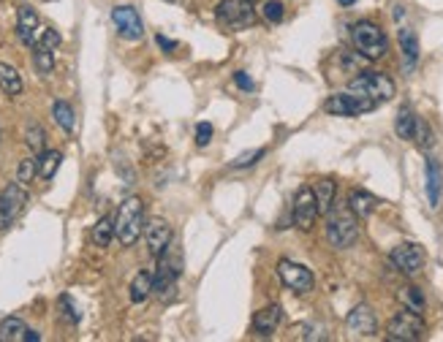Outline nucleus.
<instances>
[{"mask_svg": "<svg viewBox=\"0 0 443 342\" xmlns=\"http://www.w3.org/2000/svg\"><path fill=\"white\" fill-rule=\"evenodd\" d=\"M141 228H144V204L139 196H128L115 217V237L123 248H131L139 242Z\"/></svg>", "mask_w": 443, "mask_h": 342, "instance_id": "1", "label": "nucleus"}, {"mask_svg": "<svg viewBox=\"0 0 443 342\" xmlns=\"http://www.w3.org/2000/svg\"><path fill=\"white\" fill-rule=\"evenodd\" d=\"M359 217L351 212V207H332L326 217V242L335 250H348L359 239Z\"/></svg>", "mask_w": 443, "mask_h": 342, "instance_id": "2", "label": "nucleus"}, {"mask_svg": "<svg viewBox=\"0 0 443 342\" xmlns=\"http://www.w3.org/2000/svg\"><path fill=\"white\" fill-rule=\"evenodd\" d=\"M351 41H354V49L364 60H381L386 54V49H389L384 30L370 19H362L351 28Z\"/></svg>", "mask_w": 443, "mask_h": 342, "instance_id": "3", "label": "nucleus"}, {"mask_svg": "<svg viewBox=\"0 0 443 342\" xmlns=\"http://www.w3.org/2000/svg\"><path fill=\"white\" fill-rule=\"evenodd\" d=\"M351 92L356 95H364V98H370V101H375V103H386V101H392L395 98V82L386 77V74H381V71H364V74H359L351 79V85H348Z\"/></svg>", "mask_w": 443, "mask_h": 342, "instance_id": "4", "label": "nucleus"}, {"mask_svg": "<svg viewBox=\"0 0 443 342\" xmlns=\"http://www.w3.org/2000/svg\"><path fill=\"white\" fill-rule=\"evenodd\" d=\"M424 332H427V326H424L422 312H413L408 307L397 312L386 326V337L392 342H416L424 337Z\"/></svg>", "mask_w": 443, "mask_h": 342, "instance_id": "5", "label": "nucleus"}, {"mask_svg": "<svg viewBox=\"0 0 443 342\" xmlns=\"http://www.w3.org/2000/svg\"><path fill=\"white\" fill-rule=\"evenodd\" d=\"M378 103L375 101H370V98H364V95H356V92H335V95H329L326 98V103H324V109L329 112V114H335V117H359V114H364V112H373Z\"/></svg>", "mask_w": 443, "mask_h": 342, "instance_id": "6", "label": "nucleus"}, {"mask_svg": "<svg viewBox=\"0 0 443 342\" xmlns=\"http://www.w3.org/2000/svg\"><path fill=\"white\" fill-rule=\"evenodd\" d=\"M215 17L221 25L231 28V30H242L256 22L253 3H248V0H221L215 8Z\"/></svg>", "mask_w": 443, "mask_h": 342, "instance_id": "7", "label": "nucleus"}, {"mask_svg": "<svg viewBox=\"0 0 443 342\" xmlns=\"http://www.w3.org/2000/svg\"><path fill=\"white\" fill-rule=\"evenodd\" d=\"M166 256V253H164ZM179 258H161V266L152 277V294L158 296L161 301H172L175 294H177V277H179Z\"/></svg>", "mask_w": 443, "mask_h": 342, "instance_id": "8", "label": "nucleus"}, {"mask_svg": "<svg viewBox=\"0 0 443 342\" xmlns=\"http://www.w3.org/2000/svg\"><path fill=\"white\" fill-rule=\"evenodd\" d=\"M277 274H280L283 285L288 291H294V294H311L313 285H315V277H313L311 269L297 263V261H288V258H283L277 263Z\"/></svg>", "mask_w": 443, "mask_h": 342, "instance_id": "9", "label": "nucleus"}, {"mask_svg": "<svg viewBox=\"0 0 443 342\" xmlns=\"http://www.w3.org/2000/svg\"><path fill=\"white\" fill-rule=\"evenodd\" d=\"M28 204V188L22 182H11L0 193V228L11 225Z\"/></svg>", "mask_w": 443, "mask_h": 342, "instance_id": "10", "label": "nucleus"}, {"mask_svg": "<svg viewBox=\"0 0 443 342\" xmlns=\"http://www.w3.org/2000/svg\"><path fill=\"white\" fill-rule=\"evenodd\" d=\"M112 22L120 33V39L126 41H139L144 36V25H141V17L133 6H115L112 8Z\"/></svg>", "mask_w": 443, "mask_h": 342, "instance_id": "11", "label": "nucleus"}, {"mask_svg": "<svg viewBox=\"0 0 443 342\" xmlns=\"http://www.w3.org/2000/svg\"><path fill=\"white\" fill-rule=\"evenodd\" d=\"M172 225L164 220V217H152L147 225H144V239H147V248L155 258H161L164 253H169V245H172Z\"/></svg>", "mask_w": 443, "mask_h": 342, "instance_id": "12", "label": "nucleus"}, {"mask_svg": "<svg viewBox=\"0 0 443 342\" xmlns=\"http://www.w3.org/2000/svg\"><path fill=\"white\" fill-rule=\"evenodd\" d=\"M389 261H392V266L402 272V274H416V272H422V266H424V250L419 248V245H413V242H405V245H397L392 253H389Z\"/></svg>", "mask_w": 443, "mask_h": 342, "instance_id": "13", "label": "nucleus"}, {"mask_svg": "<svg viewBox=\"0 0 443 342\" xmlns=\"http://www.w3.org/2000/svg\"><path fill=\"white\" fill-rule=\"evenodd\" d=\"M318 217V204H315V193L313 188H299L294 196V225L299 231H311Z\"/></svg>", "mask_w": 443, "mask_h": 342, "instance_id": "14", "label": "nucleus"}, {"mask_svg": "<svg viewBox=\"0 0 443 342\" xmlns=\"http://www.w3.org/2000/svg\"><path fill=\"white\" fill-rule=\"evenodd\" d=\"M348 332L356 337H373L378 332V318H375L373 307L359 304L348 312Z\"/></svg>", "mask_w": 443, "mask_h": 342, "instance_id": "15", "label": "nucleus"}, {"mask_svg": "<svg viewBox=\"0 0 443 342\" xmlns=\"http://www.w3.org/2000/svg\"><path fill=\"white\" fill-rule=\"evenodd\" d=\"M36 30H39V11L30 6H19L17 11V36L25 46H36Z\"/></svg>", "mask_w": 443, "mask_h": 342, "instance_id": "16", "label": "nucleus"}, {"mask_svg": "<svg viewBox=\"0 0 443 342\" xmlns=\"http://www.w3.org/2000/svg\"><path fill=\"white\" fill-rule=\"evenodd\" d=\"M280 318H283V310H280L277 304H269L264 310H259V312L253 315V332H256V337H272L275 329L280 326Z\"/></svg>", "mask_w": 443, "mask_h": 342, "instance_id": "17", "label": "nucleus"}, {"mask_svg": "<svg viewBox=\"0 0 443 342\" xmlns=\"http://www.w3.org/2000/svg\"><path fill=\"white\" fill-rule=\"evenodd\" d=\"M397 41H400V52H402V68H405V71H413L416 63H419V36H416L411 28H400Z\"/></svg>", "mask_w": 443, "mask_h": 342, "instance_id": "18", "label": "nucleus"}, {"mask_svg": "<svg viewBox=\"0 0 443 342\" xmlns=\"http://www.w3.org/2000/svg\"><path fill=\"white\" fill-rule=\"evenodd\" d=\"M424 174H427V201L430 207L435 210L441 204V193H443V171H441V163L435 158H427V166H424Z\"/></svg>", "mask_w": 443, "mask_h": 342, "instance_id": "19", "label": "nucleus"}, {"mask_svg": "<svg viewBox=\"0 0 443 342\" xmlns=\"http://www.w3.org/2000/svg\"><path fill=\"white\" fill-rule=\"evenodd\" d=\"M313 193H315L318 214H329V210L335 207V193H337V185H335V179H329V177L318 179V182H315V188H313Z\"/></svg>", "mask_w": 443, "mask_h": 342, "instance_id": "20", "label": "nucleus"}, {"mask_svg": "<svg viewBox=\"0 0 443 342\" xmlns=\"http://www.w3.org/2000/svg\"><path fill=\"white\" fill-rule=\"evenodd\" d=\"M0 90H3L6 95H11V98H17V95L25 90L19 71H17L14 66H8V63H0Z\"/></svg>", "mask_w": 443, "mask_h": 342, "instance_id": "21", "label": "nucleus"}, {"mask_svg": "<svg viewBox=\"0 0 443 342\" xmlns=\"http://www.w3.org/2000/svg\"><path fill=\"white\" fill-rule=\"evenodd\" d=\"M348 207H351V212L356 217H370V214L375 212V207H378V199L370 196L367 190H354L348 196Z\"/></svg>", "mask_w": 443, "mask_h": 342, "instance_id": "22", "label": "nucleus"}, {"mask_svg": "<svg viewBox=\"0 0 443 342\" xmlns=\"http://www.w3.org/2000/svg\"><path fill=\"white\" fill-rule=\"evenodd\" d=\"M52 117L60 128L66 133H74V125H77V114H74V106L68 101H55L52 103Z\"/></svg>", "mask_w": 443, "mask_h": 342, "instance_id": "23", "label": "nucleus"}, {"mask_svg": "<svg viewBox=\"0 0 443 342\" xmlns=\"http://www.w3.org/2000/svg\"><path fill=\"white\" fill-rule=\"evenodd\" d=\"M115 239V217H101L95 225H92V245L95 248H109Z\"/></svg>", "mask_w": 443, "mask_h": 342, "instance_id": "24", "label": "nucleus"}, {"mask_svg": "<svg viewBox=\"0 0 443 342\" xmlns=\"http://www.w3.org/2000/svg\"><path fill=\"white\" fill-rule=\"evenodd\" d=\"M152 296V274L150 272H139L131 283V301L133 304H144Z\"/></svg>", "mask_w": 443, "mask_h": 342, "instance_id": "25", "label": "nucleus"}, {"mask_svg": "<svg viewBox=\"0 0 443 342\" xmlns=\"http://www.w3.org/2000/svg\"><path fill=\"white\" fill-rule=\"evenodd\" d=\"M397 299L402 307H408L413 312H424V307H427V299H424L422 288H416V285H402L397 291Z\"/></svg>", "mask_w": 443, "mask_h": 342, "instance_id": "26", "label": "nucleus"}, {"mask_svg": "<svg viewBox=\"0 0 443 342\" xmlns=\"http://www.w3.org/2000/svg\"><path fill=\"white\" fill-rule=\"evenodd\" d=\"M416 114H413V109L411 106H402L397 112V120H395V133H397L400 139H405V141H411L413 139V130H416Z\"/></svg>", "mask_w": 443, "mask_h": 342, "instance_id": "27", "label": "nucleus"}, {"mask_svg": "<svg viewBox=\"0 0 443 342\" xmlns=\"http://www.w3.org/2000/svg\"><path fill=\"white\" fill-rule=\"evenodd\" d=\"M25 332H28V326L22 318H6L0 323V342H22Z\"/></svg>", "mask_w": 443, "mask_h": 342, "instance_id": "28", "label": "nucleus"}, {"mask_svg": "<svg viewBox=\"0 0 443 342\" xmlns=\"http://www.w3.org/2000/svg\"><path fill=\"white\" fill-rule=\"evenodd\" d=\"M33 66H36V71H39L41 77H49V74L55 71V52L41 46V43H36V46H33Z\"/></svg>", "mask_w": 443, "mask_h": 342, "instance_id": "29", "label": "nucleus"}, {"mask_svg": "<svg viewBox=\"0 0 443 342\" xmlns=\"http://www.w3.org/2000/svg\"><path fill=\"white\" fill-rule=\"evenodd\" d=\"M60 163H63V152H57V150H49V152H41L39 155V174L44 177V179H52L57 169H60Z\"/></svg>", "mask_w": 443, "mask_h": 342, "instance_id": "30", "label": "nucleus"}, {"mask_svg": "<svg viewBox=\"0 0 443 342\" xmlns=\"http://www.w3.org/2000/svg\"><path fill=\"white\" fill-rule=\"evenodd\" d=\"M411 141H416V147L422 150V152H430L433 147H435V133L433 128L424 123V120H416V130H413V139Z\"/></svg>", "mask_w": 443, "mask_h": 342, "instance_id": "31", "label": "nucleus"}, {"mask_svg": "<svg viewBox=\"0 0 443 342\" xmlns=\"http://www.w3.org/2000/svg\"><path fill=\"white\" fill-rule=\"evenodd\" d=\"M25 141H28V147H30V152L33 155H41L46 147V133L44 128L39 125V123H28V130H25Z\"/></svg>", "mask_w": 443, "mask_h": 342, "instance_id": "32", "label": "nucleus"}, {"mask_svg": "<svg viewBox=\"0 0 443 342\" xmlns=\"http://www.w3.org/2000/svg\"><path fill=\"white\" fill-rule=\"evenodd\" d=\"M36 174H39V161L36 158H25L22 163H19V169H17V182H22L25 188L36 179Z\"/></svg>", "mask_w": 443, "mask_h": 342, "instance_id": "33", "label": "nucleus"}, {"mask_svg": "<svg viewBox=\"0 0 443 342\" xmlns=\"http://www.w3.org/2000/svg\"><path fill=\"white\" fill-rule=\"evenodd\" d=\"M262 14H264V19L269 25H277V22H283V17H286V6H283V0H266Z\"/></svg>", "mask_w": 443, "mask_h": 342, "instance_id": "34", "label": "nucleus"}, {"mask_svg": "<svg viewBox=\"0 0 443 342\" xmlns=\"http://www.w3.org/2000/svg\"><path fill=\"white\" fill-rule=\"evenodd\" d=\"M57 304H60V310H63V318H66L68 323H79V310H77V304L71 301V296H66V294H63Z\"/></svg>", "mask_w": 443, "mask_h": 342, "instance_id": "35", "label": "nucleus"}, {"mask_svg": "<svg viewBox=\"0 0 443 342\" xmlns=\"http://www.w3.org/2000/svg\"><path fill=\"white\" fill-rule=\"evenodd\" d=\"M264 155H266V150H256V152H245V155H239V158H237V161H234L231 166H234V169H245V166H253V163H259V161H262Z\"/></svg>", "mask_w": 443, "mask_h": 342, "instance_id": "36", "label": "nucleus"}, {"mask_svg": "<svg viewBox=\"0 0 443 342\" xmlns=\"http://www.w3.org/2000/svg\"><path fill=\"white\" fill-rule=\"evenodd\" d=\"M60 41H63V39H60V33H57V30H52V28H46L44 33H41V39H39V43L46 46V49H52V52L60 46Z\"/></svg>", "mask_w": 443, "mask_h": 342, "instance_id": "37", "label": "nucleus"}, {"mask_svg": "<svg viewBox=\"0 0 443 342\" xmlns=\"http://www.w3.org/2000/svg\"><path fill=\"white\" fill-rule=\"evenodd\" d=\"M213 141V125L210 123H199L196 125V144L199 147H207Z\"/></svg>", "mask_w": 443, "mask_h": 342, "instance_id": "38", "label": "nucleus"}, {"mask_svg": "<svg viewBox=\"0 0 443 342\" xmlns=\"http://www.w3.org/2000/svg\"><path fill=\"white\" fill-rule=\"evenodd\" d=\"M234 85L239 87V90H245V92H253V90H256L253 79H250L245 71H237V74H234Z\"/></svg>", "mask_w": 443, "mask_h": 342, "instance_id": "39", "label": "nucleus"}, {"mask_svg": "<svg viewBox=\"0 0 443 342\" xmlns=\"http://www.w3.org/2000/svg\"><path fill=\"white\" fill-rule=\"evenodd\" d=\"M155 41H158L161 49H166V52H175V49H177V41H172V39H166V36H158Z\"/></svg>", "mask_w": 443, "mask_h": 342, "instance_id": "40", "label": "nucleus"}, {"mask_svg": "<svg viewBox=\"0 0 443 342\" xmlns=\"http://www.w3.org/2000/svg\"><path fill=\"white\" fill-rule=\"evenodd\" d=\"M41 340V334H39V332H33V329H28V332H25V340L22 342H39Z\"/></svg>", "mask_w": 443, "mask_h": 342, "instance_id": "41", "label": "nucleus"}, {"mask_svg": "<svg viewBox=\"0 0 443 342\" xmlns=\"http://www.w3.org/2000/svg\"><path fill=\"white\" fill-rule=\"evenodd\" d=\"M337 3H340V6H354L356 0H337Z\"/></svg>", "mask_w": 443, "mask_h": 342, "instance_id": "42", "label": "nucleus"}, {"mask_svg": "<svg viewBox=\"0 0 443 342\" xmlns=\"http://www.w3.org/2000/svg\"><path fill=\"white\" fill-rule=\"evenodd\" d=\"M248 3H259V0H248Z\"/></svg>", "mask_w": 443, "mask_h": 342, "instance_id": "43", "label": "nucleus"}]
</instances>
